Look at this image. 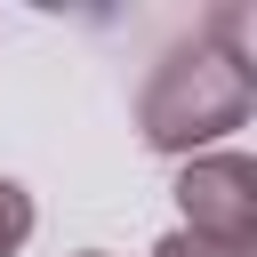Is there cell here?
<instances>
[{
    "label": "cell",
    "instance_id": "obj_1",
    "mask_svg": "<svg viewBox=\"0 0 257 257\" xmlns=\"http://www.w3.org/2000/svg\"><path fill=\"white\" fill-rule=\"evenodd\" d=\"M249 104H257V88L233 72V56L193 32V40L161 48V64L145 72V88H137V137L153 153H169V161H193V153H217V137H233L249 120Z\"/></svg>",
    "mask_w": 257,
    "mask_h": 257
},
{
    "label": "cell",
    "instance_id": "obj_2",
    "mask_svg": "<svg viewBox=\"0 0 257 257\" xmlns=\"http://www.w3.org/2000/svg\"><path fill=\"white\" fill-rule=\"evenodd\" d=\"M177 209L185 233L225 241V249H257V153H193L177 169Z\"/></svg>",
    "mask_w": 257,
    "mask_h": 257
},
{
    "label": "cell",
    "instance_id": "obj_3",
    "mask_svg": "<svg viewBox=\"0 0 257 257\" xmlns=\"http://www.w3.org/2000/svg\"><path fill=\"white\" fill-rule=\"evenodd\" d=\"M201 40H217V48L233 56V72L257 88V0H225V8H209Z\"/></svg>",
    "mask_w": 257,
    "mask_h": 257
},
{
    "label": "cell",
    "instance_id": "obj_4",
    "mask_svg": "<svg viewBox=\"0 0 257 257\" xmlns=\"http://www.w3.org/2000/svg\"><path fill=\"white\" fill-rule=\"evenodd\" d=\"M32 225H40V209H32V193H24L16 177H0V257H16V249L32 241Z\"/></svg>",
    "mask_w": 257,
    "mask_h": 257
},
{
    "label": "cell",
    "instance_id": "obj_5",
    "mask_svg": "<svg viewBox=\"0 0 257 257\" xmlns=\"http://www.w3.org/2000/svg\"><path fill=\"white\" fill-rule=\"evenodd\" d=\"M153 257H249V249H225V241H201V233H185V225H177V233H161V241H153Z\"/></svg>",
    "mask_w": 257,
    "mask_h": 257
},
{
    "label": "cell",
    "instance_id": "obj_6",
    "mask_svg": "<svg viewBox=\"0 0 257 257\" xmlns=\"http://www.w3.org/2000/svg\"><path fill=\"white\" fill-rule=\"evenodd\" d=\"M72 257H104V249H72Z\"/></svg>",
    "mask_w": 257,
    "mask_h": 257
},
{
    "label": "cell",
    "instance_id": "obj_7",
    "mask_svg": "<svg viewBox=\"0 0 257 257\" xmlns=\"http://www.w3.org/2000/svg\"><path fill=\"white\" fill-rule=\"evenodd\" d=\"M249 257H257V249H249Z\"/></svg>",
    "mask_w": 257,
    "mask_h": 257
}]
</instances>
